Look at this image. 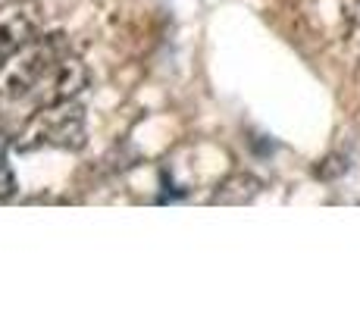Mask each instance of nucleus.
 Returning <instances> with one entry per match:
<instances>
[{
	"label": "nucleus",
	"instance_id": "7ed1b4c3",
	"mask_svg": "<svg viewBox=\"0 0 360 313\" xmlns=\"http://www.w3.org/2000/svg\"><path fill=\"white\" fill-rule=\"evenodd\" d=\"M88 85V66L82 63L79 53H66L63 60H57L51 66V72L41 79V85L34 88L32 94V107L41 110V107H53V103H66V101H75Z\"/></svg>",
	"mask_w": 360,
	"mask_h": 313
},
{
	"label": "nucleus",
	"instance_id": "f03ea898",
	"mask_svg": "<svg viewBox=\"0 0 360 313\" xmlns=\"http://www.w3.org/2000/svg\"><path fill=\"white\" fill-rule=\"evenodd\" d=\"M88 141L85 110L75 101L41 107L16 135L19 151H82Z\"/></svg>",
	"mask_w": 360,
	"mask_h": 313
},
{
	"label": "nucleus",
	"instance_id": "39448f33",
	"mask_svg": "<svg viewBox=\"0 0 360 313\" xmlns=\"http://www.w3.org/2000/svg\"><path fill=\"white\" fill-rule=\"evenodd\" d=\"M263 191L260 179H254L251 172H235V176L223 179L217 185V194H213V204H229V207H241L251 204L254 198Z\"/></svg>",
	"mask_w": 360,
	"mask_h": 313
},
{
	"label": "nucleus",
	"instance_id": "f257e3e1",
	"mask_svg": "<svg viewBox=\"0 0 360 313\" xmlns=\"http://www.w3.org/2000/svg\"><path fill=\"white\" fill-rule=\"evenodd\" d=\"M66 53H72L66 34L51 32V34H38L34 41L16 51L10 60L0 63V97L4 101H32L34 88L41 85L51 66L57 60H63Z\"/></svg>",
	"mask_w": 360,
	"mask_h": 313
},
{
	"label": "nucleus",
	"instance_id": "423d86ee",
	"mask_svg": "<svg viewBox=\"0 0 360 313\" xmlns=\"http://www.w3.org/2000/svg\"><path fill=\"white\" fill-rule=\"evenodd\" d=\"M16 194V176H13L10 157H6V141L0 138V200L13 198Z\"/></svg>",
	"mask_w": 360,
	"mask_h": 313
},
{
	"label": "nucleus",
	"instance_id": "20e7f679",
	"mask_svg": "<svg viewBox=\"0 0 360 313\" xmlns=\"http://www.w3.org/2000/svg\"><path fill=\"white\" fill-rule=\"evenodd\" d=\"M44 13L38 0H6L0 4V63L22 51L29 41L38 38Z\"/></svg>",
	"mask_w": 360,
	"mask_h": 313
}]
</instances>
